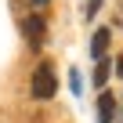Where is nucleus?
<instances>
[{"label":"nucleus","mask_w":123,"mask_h":123,"mask_svg":"<svg viewBox=\"0 0 123 123\" xmlns=\"http://www.w3.org/2000/svg\"><path fill=\"white\" fill-rule=\"evenodd\" d=\"M22 33H25V40H29L33 47H40V43H43V33H47V25H43V18H40V15H29V18L22 22Z\"/></svg>","instance_id":"2"},{"label":"nucleus","mask_w":123,"mask_h":123,"mask_svg":"<svg viewBox=\"0 0 123 123\" xmlns=\"http://www.w3.org/2000/svg\"><path fill=\"white\" fill-rule=\"evenodd\" d=\"M105 80H109V62H98V73H94V83H98V87H105Z\"/></svg>","instance_id":"5"},{"label":"nucleus","mask_w":123,"mask_h":123,"mask_svg":"<svg viewBox=\"0 0 123 123\" xmlns=\"http://www.w3.org/2000/svg\"><path fill=\"white\" fill-rule=\"evenodd\" d=\"M112 116H116V98L109 91H101V98H98V119L101 123H112Z\"/></svg>","instance_id":"3"},{"label":"nucleus","mask_w":123,"mask_h":123,"mask_svg":"<svg viewBox=\"0 0 123 123\" xmlns=\"http://www.w3.org/2000/svg\"><path fill=\"white\" fill-rule=\"evenodd\" d=\"M105 51H109V29H98L94 40H91V54H94L98 62H105Z\"/></svg>","instance_id":"4"},{"label":"nucleus","mask_w":123,"mask_h":123,"mask_svg":"<svg viewBox=\"0 0 123 123\" xmlns=\"http://www.w3.org/2000/svg\"><path fill=\"white\" fill-rule=\"evenodd\" d=\"M54 91H58V80H54L51 62H40L36 73H33V98L36 101H47V98H54Z\"/></svg>","instance_id":"1"},{"label":"nucleus","mask_w":123,"mask_h":123,"mask_svg":"<svg viewBox=\"0 0 123 123\" xmlns=\"http://www.w3.org/2000/svg\"><path fill=\"white\" fill-rule=\"evenodd\" d=\"M98 4H101V0H91V4H87V15H94V11H98Z\"/></svg>","instance_id":"6"},{"label":"nucleus","mask_w":123,"mask_h":123,"mask_svg":"<svg viewBox=\"0 0 123 123\" xmlns=\"http://www.w3.org/2000/svg\"><path fill=\"white\" fill-rule=\"evenodd\" d=\"M116 69H119V76H123V58H119V62H116Z\"/></svg>","instance_id":"7"},{"label":"nucleus","mask_w":123,"mask_h":123,"mask_svg":"<svg viewBox=\"0 0 123 123\" xmlns=\"http://www.w3.org/2000/svg\"><path fill=\"white\" fill-rule=\"evenodd\" d=\"M33 4H36V7H40V4H47V0H33Z\"/></svg>","instance_id":"8"}]
</instances>
